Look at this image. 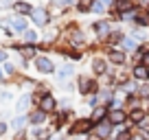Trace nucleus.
Segmentation results:
<instances>
[{"instance_id": "obj_1", "label": "nucleus", "mask_w": 149, "mask_h": 140, "mask_svg": "<svg viewBox=\"0 0 149 140\" xmlns=\"http://www.w3.org/2000/svg\"><path fill=\"white\" fill-rule=\"evenodd\" d=\"M112 131H114V125H112L110 121L94 123V127H92V134L97 136L99 140H107V138H112Z\"/></svg>"}, {"instance_id": "obj_2", "label": "nucleus", "mask_w": 149, "mask_h": 140, "mask_svg": "<svg viewBox=\"0 0 149 140\" xmlns=\"http://www.w3.org/2000/svg\"><path fill=\"white\" fill-rule=\"evenodd\" d=\"M94 123L90 121V118H79V121L74 123V125H70V136H77V134H88V131H92Z\"/></svg>"}, {"instance_id": "obj_3", "label": "nucleus", "mask_w": 149, "mask_h": 140, "mask_svg": "<svg viewBox=\"0 0 149 140\" xmlns=\"http://www.w3.org/2000/svg\"><path fill=\"white\" fill-rule=\"evenodd\" d=\"M107 121L116 127V125H125V123H130V116H127L123 110H116V107H114V110H110V112H107Z\"/></svg>"}, {"instance_id": "obj_4", "label": "nucleus", "mask_w": 149, "mask_h": 140, "mask_svg": "<svg viewBox=\"0 0 149 140\" xmlns=\"http://www.w3.org/2000/svg\"><path fill=\"white\" fill-rule=\"evenodd\" d=\"M35 68L42 72V75H53L55 72V64H53L48 57H37L35 59Z\"/></svg>"}, {"instance_id": "obj_5", "label": "nucleus", "mask_w": 149, "mask_h": 140, "mask_svg": "<svg viewBox=\"0 0 149 140\" xmlns=\"http://www.w3.org/2000/svg\"><path fill=\"white\" fill-rule=\"evenodd\" d=\"M46 116H48V114L44 112V110H33V112L29 114V123H31V125H35V127H40V125H44V123H46Z\"/></svg>"}, {"instance_id": "obj_6", "label": "nucleus", "mask_w": 149, "mask_h": 140, "mask_svg": "<svg viewBox=\"0 0 149 140\" xmlns=\"http://www.w3.org/2000/svg\"><path fill=\"white\" fill-rule=\"evenodd\" d=\"M97 88H99V85L94 83L92 79H81L79 81V92L84 94V96H86V94H94V92H97Z\"/></svg>"}, {"instance_id": "obj_7", "label": "nucleus", "mask_w": 149, "mask_h": 140, "mask_svg": "<svg viewBox=\"0 0 149 140\" xmlns=\"http://www.w3.org/2000/svg\"><path fill=\"white\" fill-rule=\"evenodd\" d=\"M55 105H57V103H55V98H53L51 94H44L42 101H40V110H44L46 114L53 112V110H55Z\"/></svg>"}, {"instance_id": "obj_8", "label": "nucleus", "mask_w": 149, "mask_h": 140, "mask_svg": "<svg viewBox=\"0 0 149 140\" xmlns=\"http://www.w3.org/2000/svg\"><path fill=\"white\" fill-rule=\"evenodd\" d=\"M31 13H33V22H35L37 26H44V24H46V11L44 9H33Z\"/></svg>"}, {"instance_id": "obj_9", "label": "nucleus", "mask_w": 149, "mask_h": 140, "mask_svg": "<svg viewBox=\"0 0 149 140\" xmlns=\"http://www.w3.org/2000/svg\"><path fill=\"white\" fill-rule=\"evenodd\" d=\"M31 107V94H24V96H20V101H18V105H15V110H18V114H22V112H26V110Z\"/></svg>"}, {"instance_id": "obj_10", "label": "nucleus", "mask_w": 149, "mask_h": 140, "mask_svg": "<svg viewBox=\"0 0 149 140\" xmlns=\"http://www.w3.org/2000/svg\"><path fill=\"white\" fill-rule=\"evenodd\" d=\"M33 138H35V140H51V129L35 127V129H33Z\"/></svg>"}, {"instance_id": "obj_11", "label": "nucleus", "mask_w": 149, "mask_h": 140, "mask_svg": "<svg viewBox=\"0 0 149 140\" xmlns=\"http://www.w3.org/2000/svg\"><path fill=\"white\" fill-rule=\"evenodd\" d=\"M134 77H136V79H140V81H147L149 79V68H145L143 64L136 66V68H134Z\"/></svg>"}, {"instance_id": "obj_12", "label": "nucleus", "mask_w": 149, "mask_h": 140, "mask_svg": "<svg viewBox=\"0 0 149 140\" xmlns=\"http://www.w3.org/2000/svg\"><path fill=\"white\" fill-rule=\"evenodd\" d=\"M105 116H107V107H99V105H97V107H94V112H92V118H90V121H92V123H99L101 118H105Z\"/></svg>"}, {"instance_id": "obj_13", "label": "nucleus", "mask_w": 149, "mask_h": 140, "mask_svg": "<svg viewBox=\"0 0 149 140\" xmlns=\"http://www.w3.org/2000/svg\"><path fill=\"white\" fill-rule=\"evenodd\" d=\"M29 123V116H15L13 121H11V127H13V129H24V125H26Z\"/></svg>"}, {"instance_id": "obj_14", "label": "nucleus", "mask_w": 149, "mask_h": 140, "mask_svg": "<svg viewBox=\"0 0 149 140\" xmlns=\"http://www.w3.org/2000/svg\"><path fill=\"white\" fill-rule=\"evenodd\" d=\"M134 138V134H132L130 129H127V127H121V129H118V134H116V138L114 140H132Z\"/></svg>"}, {"instance_id": "obj_15", "label": "nucleus", "mask_w": 149, "mask_h": 140, "mask_svg": "<svg viewBox=\"0 0 149 140\" xmlns=\"http://www.w3.org/2000/svg\"><path fill=\"white\" fill-rule=\"evenodd\" d=\"M13 9L18 11V13H31V5H26V2H15Z\"/></svg>"}, {"instance_id": "obj_16", "label": "nucleus", "mask_w": 149, "mask_h": 140, "mask_svg": "<svg viewBox=\"0 0 149 140\" xmlns=\"http://www.w3.org/2000/svg\"><path fill=\"white\" fill-rule=\"evenodd\" d=\"M94 28H97L99 35H107V33H110V26H107V22H97V24H94Z\"/></svg>"}, {"instance_id": "obj_17", "label": "nucleus", "mask_w": 149, "mask_h": 140, "mask_svg": "<svg viewBox=\"0 0 149 140\" xmlns=\"http://www.w3.org/2000/svg\"><path fill=\"white\" fill-rule=\"evenodd\" d=\"M13 28L15 31H24V28H26V20L24 18H15L13 20Z\"/></svg>"}, {"instance_id": "obj_18", "label": "nucleus", "mask_w": 149, "mask_h": 140, "mask_svg": "<svg viewBox=\"0 0 149 140\" xmlns=\"http://www.w3.org/2000/svg\"><path fill=\"white\" fill-rule=\"evenodd\" d=\"M70 75H72V68H70V66H64V68L57 72V77H59V79H68Z\"/></svg>"}, {"instance_id": "obj_19", "label": "nucleus", "mask_w": 149, "mask_h": 140, "mask_svg": "<svg viewBox=\"0 0 149 140\" xmlns=\"http://www.w3.org/2000/svg\"><path fill=\"white\" fill-rule=\"evenodd\" d=\"M110 59L114 61V64H123V61H125V55H123V53H116V51H114V53L110 55Z\"/></svg>"}, {"instance_id": "obj_20", "label": "nucleus", "mask_w": 149, "mask_h": 140, "mask_svg": "<svg viewBox=\"0 0 149 140\" xmlns=\"http://www.w3.org/2000/svg\"><path fill=\"white\" fill-rule=\"evenodd\" d=\"M24 40H26L29 44L37 42V33H35V31H24Z\"/></svg>"}, {"instance_id": "obj_21", "label": "nucleus", "mask_w": 149, "mask_h": 140, "mask_svg": "<svg viewBox=\"0 0 149 140\" xmlns=\"http://www.w3.org/2000/svg\"><path fill=\"white\" fill-rule=\"evenodd\" d=\"M22 55L24 57H33V55H35V48H33V46H24L22 48Z\"/></svg>"}, {"instance_id": "obj_22", "label": "nucleus", "mask_w": 149, "mask_h": 140, "mask_svg": "<svg viewBox=\"0 0 149 140\" xmlns=\"http://www.w3.org/2000/svg\"><path fill=\"white\" fill-rule=\"evenodd\" d=\"M94 72H103V61H99V59H94Z\"/></svg>"}, {"instance_id": "obj_23", "label": "nucleus", "mask_w": 149, "mask_h": 140, "mask_svg": "<svg viewBox=\"0 0 149 140\" xmlns=\"http://www.w3.org/2000/svg\"><path fill=\"white\" fill-rule=\"evenodd\" d=\"M125 48H127V51H134V48H136V42H134V40H125Z\"/></svg>"}, {"instance_id": "obj_24", "label": "nucleus", "mask_w": 149, "mask_h": 140, "mask_svg": "<svg viewBox=\"0 0 149 140\" xmlns=\"http://www.w3.org/2000/svg\"><path fill=\"white\" fill-rule=\"evenodd\" d=\"M112 35V42H123V33H110Z\"/></svg>"}, {"instance_id": "obj_25", "label": "nucleus", "mask_w": 149, "mask_h": 140, "mask_svg": "<svg viewBox=\"0 0 149 140\" xmlns=\"http://www.w3.org/2000/svg\"><path fill=\"white\" fill-rule=\"evenodd\" d=\"M7 129H9V125H7V123H0V136H5Z\"/></svg>"}, {"instance_id": "obj_26", "label": "nucleus", "mask_w": 149, "mask_h": 140, "mask_svg": "<svg viewBox=\"0 0 149 140\" xmlns=\"http://www.w3.org/2000/svg\"><path fill=\"white\" fill-rule=\"evenodd\" d=\"M13 66H11V64H5V72H7V75H13Z\"/></svg>"}, {"instance_id": "obj_27", "label": "nucleus", "mask_w": 149, "mask_h": 140, "mask_svg": "<svg viewBox=\"0 0 149 140\" xmlns=\"http://www.w3.org/2000/svg\"><path fill=\"white\" fill-rule=\"evenodd\" d=\"M79 9H81V11L90 9V2H84V0H81V2H79Z\"/></svg>"}, {"instance_id": "obj_28", "label": "nucleus", "mask_w": 149, "mask_h": 140, "mask_svg": "<svg viewBox=\"0 0 149 140\" xmlns=\"http://www.w3.org/2000/svg\"><path fill=\"white\" fill-rule=\"evenodd\" d=\"M143 61H145V68H147V66H149V53H145V55H143Z\"/></svg>"}, {"instance_id": "obj_29", "label": "nucleus", "mask_w": 149, "mask_h": 140, "mask_svg": "<svg viewBox=\"0 0 149 140\" xmlns=\"http://www.w3.org/2000/svg\"><path fill=\"white\" fill-rule=\"evenodd\" d=\"M0 61H7V53L5 51H0Z\"/></svg>"}, {"instance_id": "obj_30", "label": "nucleus", "mask_w": 149, "mask_h": 140, "mask_svg": "<svg viewBox=\"0 0 149 140\" xmlns=\"http://www.w3.org/2000/svg\"><path fill=\"white\" fill-rule=\"evenodd\" d=\"M0 79H2V70H0Z\"/></svg>"}, {"instance_id": "obj_31", "label": "nucleus", "mask_w": 149, "mask_h": 140, "mask_svg": "<svg viewBox=\"0 0 149 140\" xmlns=\"http://www.w3.org/2000/svg\"><path fill=\"white\" fill-rule=\"evenodd\" d=\"M51 140H53V138H51Z\"/></svg>"}]
</instances>
